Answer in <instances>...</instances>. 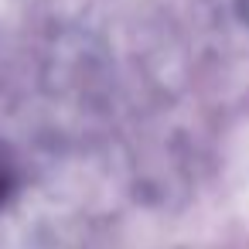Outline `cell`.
<instances>
[{"mask_svg": "<svg viewBox=\"0 0 249 249\" xmlns=\"http://www.w3.org/2000/svg\"><path fill=\"white\" fill-rule=\"evenodd\" d=\"M11 191H14V164H11L7 150L0 147V205L11 198Z\"/></svg>", "mask_w": 249, "mask_h": 249, "instance_id": "obj_1", "label": "cell"}]
</instances>
